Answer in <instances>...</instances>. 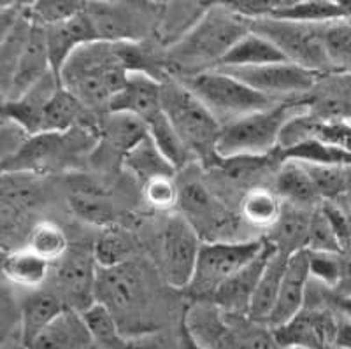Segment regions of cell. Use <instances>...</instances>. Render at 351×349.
Segmentation results:
<instances>
[{"label": "cell", "instance_id": "5b68a950", "mask_svg": "<svg viewBox=\"0 0 351 349\" xmlns=\"http://www.w3.org/2000/svg\"><path fill=\"white\" fill-rule=\"evenodd\" d=\"M97 146L99 130L95 128L77 127L62 134L43 132L32 135L16 155L2 162V171L40 176L72 169L80 160L92 156Z\"/></svg>", "mask_w": 351, "mask_h": 349}, {"label": "cell", "instance_id": "cb8c5ba5", "mask_svg": "<svg viewBox=\"0 0 351 349\" xmlns=\"http://www.w3.org/2000/svg\"><path fill=\"white\" fill-rule=\"evenodd\" d=\"M83 313L65 309L55 322L40 330L36 337L25 344V349H93Z\"/></svg>", "mask_w": 351, "mask_h": 349}, {"label": "cell", "instance_id": "3957f363", "mask_svg": "<svg viewBox=\"0 0 351 349\" xmlns=\"http://www.w3.org/2000/svg\"><path fill=\"white\" fill-rule=\"evenodd\" d=\"M162 108L195 162L206 169L221 163L218 143L223 125L180 80L171 75L162 81Z\"/></svg>", "mask_w": 351, "mask_h": 349}, {"label": "cell", "instance_id": "816d5d0a", "mask_svg": "<svg viewBox=\"0 0 351 349\" xmlns=\"http://www.w3.org/2000/svg\"><path fill=\"white\" fill-rule=\"evenodd\" d=\"M285 349H307V348H285Z\"/></svg>", "mask_w": 351, "mask_h": 349}, {"label": "cell", "instance_id": "30bf717a", "mask_svg": "<svg viewBox=\"0 0 351 349\" xmlns=\"http://www.w3.org/2000/svg\"><path fill=\"white\" fill-rule=\"evenodd\" d=\"M180 215L197 230L204 242L246 241L237 237L241 221L199 179L180 184Z\"/></svg>", "mask_w": 351, "mask_h": 349}, {"label": "cell", "instance_id": "8992f818", "mask_svg": "<svg viewBox=\"0 0 351 349\" xmlns=\"http://www.w3.org/2000/svg\"><path fill=\"white\" fill-rule=\"evenodd\" d=\"M180 81L216 116L223 127L243 116L280 104L255 92L246 83L237 80L236 75L218 69L190 75Z\"/></svg>", "mask_w": 351, "mask_h": 349}, {"label": "cell", "instance_id": "7dc6e473", "mask_svg": "<svg viewBox=\"0 0 351 349\" xmlns=\"http://www.w3.org/2000/svg\"><path fill=\"white\" fill-rule=\"evenodd\" d=\"M178 348L180 349H206L204 346L199 344L193 333L190 332V328L184 323V317H181L180 322V330H178Z\"/></svg>", "mask_w": 351, "mask_h": 349}, {"label": "cell", "instance_id": "603a6c76", "mask_svg": "<svg viewBox=\"0 0 351 349\" xmlns=\"http://www.w3.org/2000/svg\"><path fill=\"white\" fill-rule=\"evenodd\" d=\"M60 86V81L56 80V75L51 72L40 83L30 88L27 93L14 100L4 102L2 118H8L18 123L30 135L43 134L44 112H46L49 100L53 99V95Z\"/></svg>", "mask_w": 351, "mask_h": 349}, {"label": "cell", "instance_id": "8fae6325", "mask_svg": "<svg viewBox=\"0 0 351 349\" xmlns=\"http://www.w3.org/2000/svg\"><path fill=\"white\" fill-rule=\"evenodd\" d=\"M204 241L181 215H171L158 234L160 274L176 290H186Z\"/></svg>", "mask_w": 351, "mask_h": 349}, {"label": "cell", "instance_id": "7bdbcfd3", "mask_svg": "<svg viewBox=\"0 0 351 349\" xmlns=\"http://www.w3.org/2000/svg\"><path fill=\"white\" fill-rule=\"evenodd\" d=\"M306 250L322 251V253H343L339 237L332 228L322 206L313 210L311 228H309V239H307Z\"/></svg>", "mask_w": 351, "mask_h": 349}, {"label": "cell", "instance_id": "6da1fadb", "mask_svg": "<svg viewBox=\"0 0 351 349\" xmlns=\"http://www.w3.org/2000/svg\"><path fill=\"white\" fill-rule=\"evenodd\" d=\"M132 72H146L164 81V55H156L144 43L86 44L69 58L60 72V84L88 111L109 112V104L127 84Z\"/></svg>", "mask_w": 351, "mask_h": 349}, {"label": "cell", "instance_id": "d6986e66", "mask_svg": "<svg viewBox=\"0 0 351 349\" xmlns=\"http://www.w3.org/2000/svg\"><path fill=\"white\" fill-rule=\"evenodd\" d=\"M162 109V80L146 72H132L123 90L109 104V112L132 115L144 123Z\"/></svg>", "mask_w": 351, "mask_h": 349}, {"label": "cell", "instance_id": "e575fe53", "mask_svg": "<svg viewBox=\"0 0 351 349\" xmlns=\"http://www.w3.org/2000/svg\"><path fill=\"white\" fill-rule=\"evenodd\" d=\"M146 127H148V134L153 139V143L158 146V149L164 153V156L172 163L176 171H186L188 165L195 162L192 153L188 151L183 141L180 139V135L176 134L174 127H172L169 118L165 116L164 109L158 115L153 116L152 119H148Z\"/></svg>", "mask_w": 351, "mask_h": 349}, {"label": "cell", "instance_id": "d4e9b609", "mask_svg": "<svg viewBox=\"0 0 351 349\" xmlns=\"http://www.w3.org/2000/svg\"><path fill=\"white\" fill-rule=\"evenodd\" d=\"M272 190L278 193L283 204L299 207V209L315 210L316 207L324 204L302 163L293 162V160L280 162L278 171L274 172V188Z\"/></svg>", "mask_w": 351, "mask_h": 349}, {"label": "cell", "instance_id": "52a82bcc", "mask_svg": "<svg viewBox=\"0 0 351 349\" xmlns=\"http://www.w3.org/2000/svg\"><path fill=\"white\" fill-rule=\"evenodd\" d=\"M95 298L118 320L121 330L144 326L152 298L143 269L136 260L116 267H99Z\"/></svg>", "mask_w": 351, "mask_h": 349}, {"label": "cell", "instance_id": "7a4b0ae2", "mask_svg": "<svg viewBox=\"0 0 351 349\" xmlns=\"http://www.w3.org/2000/svg\"><path fill=\"white\" fill-rule=\"evenodd\" d=\"M247 32H252V21L228 9L225 2L211 4L183 39L165 48V72L176 80H184L213 71Z\"/></svg>", "mask_w": 351, "mask_h": 349}, {"label": "cell", "instance_id": "e0dca14e", "mask_svg": "<svg viewBox=\"0 0 351 349\" xmlns=\"http://www.w3.org/2000/svg\"><path fill=\"white\" fill-rule=\"evenodd\" d=\"M267 241V239H265ZM276 253V246L267 241L262 253L237 270L227 282L218 290V293L213 298V304L227 314H237V316H247L250 307H252L253 297L258 288V282L262 279L263 270L267 267L269 260Z\"/></svg>", "mask_w": 351, "mask_h": 349}, {"label": "cell", "instance_id": "9a60e30c", "mask_svg": "<svg viewBox=\"0 0 351 349\" xmlns=\"http://www.w3.org/2000/svg\"><path fill=\"white\" fill-rule=\"evenodd\" d=\"M339 316V311L330 309L327 302L311 300L307 295L306 307L290 323L274 330L276 339L283 349H334Z\"/></svg>", "mask_w": 351, "mask_h": 349}, {"label": "cell", "instance_id": "f6af8a7d", "mask_svg": "<svg viewBox=\"0 0 351 349\" xmlns=\"http://www.w3.org/2000/svg\"><path fill=\"white\" fill-rule=\"evenodd\" d=\"M30 137L32 135L28 134L23 127H20L11 119L2 118V162L16 155Z\"/></svg>", "mask_w": 351, "mask_h": 349}, {"label": "cell", "instance_id": "681fc988", "mask_svg": "<svg viewBox=\"0 0 351 349\" xmlns=\"http://www.w3.org/2000/svg\"><path fill=\"white\" fill-rule=\"evenodd\" d=\"M343 200L346 204L348 209L351 210V165L348 167V178H346V188H344V195H343Z\"/></svg>", "mask_w": 351, "mask_h": 349}, {"label": "cell", "instance_id": "f5cc1de1", "mask_svg": "<svg viewBox=\"0 0 351 349\" xmlns=\"http://www.w3.org/2000/svg\"><path fill=\"white\" fill-rule=\"evenodd\" d=\"M350 125H351V119H350Z\"/></svg>", "mask_w": 351, "mask_h": 349}, {"label": "cell", "instance_id": "db71d44e", "mask_svg": "<svg viewBox=\"0 0 351 349\" xmlns=\"http://www.w3.org/2000/svg\"><path fill=\"white\" fill-rule=\"evenodd\" d=\"M20 349H25V348H20Z\"/></svg>", "mask_w": 351, "mask_h": 349}, {"label": "cell", "instance_id": "60d3db41", "mask_svg": "<svg viewBox=\"0 0 351 349\" xmlns=\"http://www.w3.org/2000/svg\"><path fill=\"white\" fill-rule=\"evenodd\" d=\"M86 9V2H76V0H44L28 4V12L34 23L40 27H51V25L62 23L71 18L77 16Z\"/></svg>", "mask_w": 351, "mask_h": 349}, {"label": "cell", "instance_id": "ee69618b", "mask_svg": "<svg viewBox=\"0 0 351 349\" xmlns=\"http://www.w3.org/2000/svg\"><path fill=\"white\" fill-rule=\"evenodd\" d=\"M144 200L155 210H174L180 204V184L176 178H158L143 186Z\"/></svg>", "mask_w": 351, "mask_h": 349}, {"label": "cell", "instance_id": "ac0fdd59", "mask_svg": "<svg viewBox=\"0 0 351 349\" xmlns=\"http://www.w3.org/2000/svg\"><path fill=\"white\" fill-rule=\"evenodd\" d=\"M44 32H46L51 71L58 81H60L62 69L65 67L69 58L86 44L99 40L92 20L86 14V9L71 20L51 25V27H44Z\"/></svg>", "mask_w": 351, "mask_h": 349}, {"label": "cell", "instance_id": "7c38bea8", "mask_svg": "<svg viewBox=\"0 0 351 349\" xmlns=\"http://www.w3.org/2000/svg\"><path fill=\"white\" fill-rule=\"evenodd\" d=\"M160 4L132 2H88L86 14L92 20L99 40L106 43H143L155 32Z\"/></svg>", "mask_w": 351, "mask_h": 349}, {"label": "cell", "instance_id": "ffe728a7", "mask_svg": "<svg viewBox=\"0 0 351 349\" xmlns=\"http://www.w3.org/2000/svg\"><path fill=\"white\" fill-rule=\"evenodd\" d=\"M51 72L46 32H44V27L34 23L32 34L28 37V43L23 49L16 72H14V77L9 84L8 92L4 93V102L14 100L27 93L30 88L40 83Z\"/></svg>", "mask_w": 351, "mask_h": 349}, {"label": "cell", "instance_id": "9c48e42d", "mask_svg": "<svg viewBox=\"0 0 351 349\" xmlns=\"http://www.w3.org/2000/svg\"><path fill=\"white\" fill-rule=\"evenodd\" d=\"M324 27L276 18H263L252 23L253 32L267 37L288 62L322 75L332 74L324 46Z\"/></svg>", "mask_w": 351, "mask_h": 349}, {"label": "cell", "instance_id": "f1b7e54d", "mask_svg": "<svg viewBox=\"0 0 351 349\" xmlns=\"http://www.w3.org/2000/svg\"><path fill=\"white\" fill-rule=\"evenodd\" d=\"M121 171L130 174L141 186L148 184L153 179L176 178V174H178L172 163L165 158L164 153L153 143L149 134L123 156Z\"/></svg>", "mask_w": 351, "mask_h": 349}, {"label": "cell", "instance_id": "836d02e7", "mask_svg": "<svg viewBox=\"0 0 351 349\" xmlns=\"http://www.w3.org/2000/svg\"><path fill=\"white\" fill-rule=\"evenodd\" d=\"M283 200L272 188L255 186L244 193L241 200V215L247 225L271 230L283 213Z\"/></svg>", "mask_w": 351, "mask_h": 349}, {"label": "cell", "instance_id": "74e56055", "mask_svg": "<svg viewBox=\"0 0 351 349\" xmlns=\"http://www.w3.org/2000/svg\"><path fill=\"white\" fill-rule=\"evenodd\" d=\"M93 344L99 349H130L125 332L120 323L111 314L108 307L95 302L90 309L83 313Z\"/></svg>", "mask_w": 351, "mask_h": 349}, {"label": "cell", "instance_id": "d6a6232c", "mask_svg": "<svg viewBox=\"0 0 351 349\" xmlns=\"http://www.w3.org/2000/svg\"><path fill=\"white\" fill-rule=\"evenodd\" d=\"M269 18L297 23L328 25L343 21V11L339 2L330 0H280V5Z\"/></svg>", "mask_w": 351, "mask_h": 349}, {"label": "cell", "instance_id": "83f0119b", "mask_svg": "<svg viewBox=\"0 0 351 349\" xmlns=\"http://www.w3.org/2000/svg\"><path fill=\"white\" fill-rule=\"evenodd\" d=\"M69 191V206L72 213L83 221L90 225L100 226L102 230L114 226L116 209L111 204L109 197L100 186L80 179L77 183L72 184Z\"/></svg>", "mask_w": 351, "mask_h": 349}, {"label": "cell", "instance_id": "4dcf8cb0", "mask_svg": "<svg viewBox=\"0 0 351 349\" xmlns=\"http://www.w3.org/2000/svg\"><path fill=\"white\" fill-rule=\"evenodd\" d=\"M311 218L313 210L299 209V207L285 204L280 219L272 226L271 234L265 239L274 244L276 250L283 251V253L293 254L297 251H304L307 248V239H309Z\"/></svg>", "mask_w": 351, "mask_h": 349}, {"label": "cell", "instance_id": "b9f144b4", "mask_svg": "<svg viewBox=\"0 0 351 349\" xmlns=\"http://www.w3.org/2000/svg\"><path fill=\"white\" fill-rule=\"evenodd\" d=\"M307 251V250H306ZM311 279L327 290H337L343 278V253L307 251Z\"/></svg>", "mask_w": 351, "mask_h": 349}, {"label": "cell", "instance_id": "f907efd6", "mask_svg": "<svg viewBox=\"0 0 351 349\" xmlns=\"http://www.w3.org/2000/svg\"><path fill=\"white\" fill-rule=\"evenodd\" d=\"M341 11H343V21L351 23V0H339Z\"/></svg>", "mask_w": 351, "mask_h": 349}, {"label": "cell", "instance_id": "5bb4252c", "mask_svg": "<svg viewBox=\"0 0 351 349\" xmlns=\"http://www.w3.org/2000/svg\"><path fill=\"white\" fill-rule=\"evenodd\" d=\"M53 290L60 295L69 309L84 313L97 302L99 263L92 246H71L60 262L53 265Z\"/></svg>", "mask_w": 351, "mask_h": 349}, {"label": "cell", "instance_id": "4316f807", "mask_svg": "<svg viewBox=\"0 0 351 349\" xmlns=\"http://www.w3.org/2000/svg\"><path fill=\"white\" fill-rule=\"evenodd\" d=\"M65 309V302L53 288L28 291L20 302L21 330H23V344L32 341L40 330L53 323Z\"/></svg>", "mask_w": 351, "mask_h": 349}, {"label": "cell", "instance_id": "44dd1931", "mask_svg": "<svg viewBox=\"0 0 351 349\" xmlns=\"http://www.w3.org/2000/svg\"><path fill=\"white\" fill-rule=\"evenodd\" d=\"M307 109L324 121L351 119V75L325 74L306 97Z\"/></svg>", "mask_w": 351, "mask_h": 349}, {"label": "cell", "instance_id": "ba28073f", "mask_svg": "<svg viewBox=\"0 0 351 349\" xmlns=\"http://www.w3.org/2000/svg\"><path fill=\"white\" fill-rule=\"evenodd\" d=\"M265 239L230 242H204L193 278L186 291L193 302H211L237 270L255 260L265 248Z\"/></svg>", "mask_w": 351, "mask_h": 349}, {"label": "cell", "instance_id": "d590c367", "mask_svg": "<svg viewBox=\"0 0 351 349\" xmlns=\"http://www.w3.org/2000/svg\"><path fill=\"white\" fill-rule=\"evenodd\" d=\"M99 267H116L136 260V241L120 226H109L100 232L93 244Z\"/></svg>", "mask_w": 351, "mask_h": 349}, {"label": "cell", "instance_id": "bcb514c9", "mask_svg": "<svg viewBox=\"0 0 351 349\" xmlns=\"http://www.w3.org/2000/svg\"><path fill=\"white\" fill-rule=\"evenodd\" d=\"M334 349H351V322L348 317H344L343 314L339 316V325H337V333H335Z\"/></svg>", "mask_w": 351, "mask_h": 349}, {"label": "cell", "instance_id": "8d00e7d4", "mask_svg": "<svg viewBox=\"0 0 351 349\" xmlns=\"http://www.w3.org/2000/svg\"><path fill=\"white\" fill-rule=\"evenodd\" d=\"M25 246L55 265L69 253L71 241L60 225H56L55 221H49V219H43L30 226Z\"/></svg>", "mask_w": 351, "mask_h": 349}, {"label": "cell", "instance_id": "f546056e", "mask_svg": "<svg viewBox=\"0 0 351 349\" xmlns=\"http://www.w3.org/2000/svg\"><path fill=\"white\" fill-rule=\"evenodd\" d=\"M280 62H288L283 53L276 48L274 44L267 37L260 36L256 32H247L246 36L241 37L230 51L223 56L218 67L221 71L228 69H253L263 67V65L280 64Z\"/></svg>", "mask_w": 351, "mask_h": 349}, {"label": "cell", "instance_id": "2e32d148", "mask_svg": "<svg viewBox=\"0 0 351 349\" xmlns=\"http://www.w3.org/2000/svg\"><path fill=\"white\" fill-rule=\"evenodd\" d=\"M311 281L313 279L311 270H309L307 251H297V253L288 258L280 295H278L274 309L269 316V328H281L283 325L290 323L306 307Z\"/></svg>", "mask_w": 351, "mask_h": 349}, {"label": "cell", "instance_id": "ab89813d", "mask_svg": "<svg viewBox=\"0 0 351 349\" xmlns=\"http://www.w3.org/2000/svg\"><path fill=\"white\" fill-rule=\"evenodd\" d=\"M302 165L313 179L322 202L343 199L350 165H335V163H302Z\"/></svg>", "mask_w": 351, "mask_h": 349}, {"label": "cell", "instance_id": "f35d334b", "mask_svg": "<svg viewBox=\"0 0 351 349\" xmlns=\"http://www.w3.org/2000/svg\"><path fill=\"white\" fill-rule=\"evenodd\" d=\"M324 46L332 74L351 75V23L334 21L324 27Z\"/></svg>", "mask_w": 351, "mask_h": 349}, {"label": "cell", "instance_id": "c3c4849f", "mask_svg": "<svg viewBox=\"0 0 351 349\" xmlns=\"http://www.w3.org/2000/svg\"><path fill=\"white\" fill-rule=\"evenodd\" d=\"M334 306L344 317H348L351 322V295H343V297L339 295V297L335 298Z\"/></svg>", "mask_w": 351, "mask_h": 349}, {"label": "cell", "instance_id": "484cf974", "mask_svg": "<svg viewBox=\"0 0 351 349\" xmlns=\"http://www.w3.org/2000/svg\"><path fill=\"white\" fill-rule=\"evenodd\" d=\"M2 272H4V279L11 286L34 291L40 290L46 282L51 281L53 263L23 246L5 251L4 260H2Z\"/></svg>", "mask_w": 351, "mask_h": 349}, {"label": "cell", "instance_id": "277c9868", "mask_svg": "<svg viewBox=\"0 0 351 349\" xmlns=\"http://www.w3.org/2000/svg\"><path fill=\"white\" fill-rule=\"evenodd\" d=\"M304 111H307L306 100H290L225 125L218 143V156L228 160L274 155L285 127Z\"/></svg>", "mask_w": 351, "mask_h": 349}, {"label": "cell", "instance_id": "1f68e13d", "mask_svg": "<svg viewBox=\"0 0 351 349\" xmlns=\"http://www.w3.org/2000/svg\"><path fill=\"white\" fill-rule=\"evenodd\" d=\"M290 256L291 254L276 250V253L269 260L267 267L263 270L262 279L258 282V288L255 291V297H253L250 313H247V317H252L253 322L267 325L269 316H271L276 300H278V295H280L281 282H283L285 270H287V263Z\"/></svg>", "mask_w": 351, "mask_h": 349}, {"label": "cell", "instance_id": "4fadbf2b", "mask_svg": "<svg viewBox=\"0 0 351 349\" xmlns=\"http://www.w3.org/2000/svg\"><path fill=\"white\" fill-rule=\"evenodd\" d=\"M223 72L236 75L237 80L274 102L306 100V97L313 92V88L322 77L318 72H313L291 62H280V64L253 69H228Z\"/></svg>", "mask_w": 351, "mask_h": 349}, {"label": "cell", "instance_id": "7402d4cb", "mask_svg": "<svg viewBox=\"0 0 351 349\" xmlns=\"http://www.w3.org/2000/svg\"><path fill=\"white\" fill-rule=\"evenodd\" d=\"M144 137H148V127L139 118L125 112H108L100 123L99 146L95 151H100L108 160H116L121 167L123 156Z\"/></svg>", "mask_w": 351, "mask_h": 349}]
</instances>
